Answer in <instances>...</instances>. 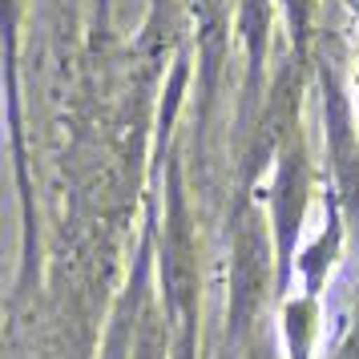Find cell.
Listing matches in <instances>:
<instances>
[{"instance_id": "1", "label": "cell", "mask_w": 359, "mask_h": 359, "mask_svg": "<svg viewBox=\"0 0 359 359\" xmlns=\"http://www.w3.org/2000/svg\"><path fill=\"white\" fill-rule=\"evenodd\" d=\"M283 4H287V17H291L294 41L303 45V36H307V25H311V13H315V4H319V0H283Z\"/></svg>"}]
</instances>
